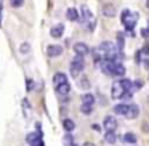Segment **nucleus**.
I'll return each instance as SVG.
<instances>
[{
  "instance_id": "obj_1",
  "label": "nucleus",
  "mask_w": 149,
  "mask_h": 146,
  "mask_svg": "<svg viewBox=\"0 0 149 146\" xmlns=\"http://www.w3.org/2000/svg\"><path fill=\"white\" fill-rule=\"evenodd\" d=\"M138 18H139V15L136 13V11H130V10H123L122 11V24L127 27V31H128L130 34H132V31H133V27L136 26V23H138Z\"/></svg>"
},
{
  "instance_id": "obj_2",
  "label": "nucleus",
  "mask_w": 149,
  "mask_h": 146,
  "mask_svg": "<svg viewBox=\"0 0 149 146\" xmlns=\"http://www.w3.org/2000/svg\"><path fill=\"white\" fill-rule=\"evenodd\" d=\"M84 68H85L84 56L75 55V58L71 61V75H72V77H79V74L84 71Z\"/></svg>"
},
{
  "instance_id": "obj_3",
  "label": "nucleus",
  "mask_w": 149,
  "mask_h": 146,
  "mask_svg": "<svg viewBox=\"0 0 149 146\" xmlns=\"http://www.w3.org/2000/svg\"><path fill=\"white\" fill-rule=\"evenodd\" d=\"M103 127H104V130H106V132H116V130H117V120H116V117L106 116V117H104V120H103Z\"/></svg>"
},
{
  "instance_id": "obj_4",
  "label": "nucleus",
  "mask_w": 149,
  "mask_h": 146,
  "mask_svg": "<svg viewBox=\"0 0 149 146\" xmlns=\"http://www.w3.org/2000/svg\"><path fill=\"white\" fill-rule=\"evenodd\" d=\"M123 93H125V90H123V87H122V84H120V80L114 82V84H112V92H111L112 98L119 100V98H122V96H123Z\"/></svg>"
},
{
  "instance_id": "obj_5",
  "label": "nucleus",
  "mask_w": 149,
  "mask_h": 146,
  "mask_svg": "<svg viewBox=\"0 0 149 146\" xmlns=\"http://www.w3.org/2000/svg\"><path fill=\"white\" fill-rule=\"evenodd\" d=\"M74 52H75V55H79V56H85V55L90 53V48H88L87 43L77 42V43H74Z\"/></svg>"
},
{
  "instance_id": "obj_6",
  "label": "nucleus",
  "mask_w": 149,
  "mask_h": 146,
  "mask_svg": "<svg viewBox=\"0 0 149 146\" xmlns=\"http://www.w3.org/2000/svg\"><path fill=\"white\" fill-rule=\"evenodd\" d=\"M125 74V68H123L122 63H114L112 68H111V74L109 75H116V77H120V75Z\"/></svg>"
},
{
  "instance_id": "obj_7",
  "label": "nucleus",
  "mask_w": 149,
  "mask_h": 146,
  "mask_svg": "<svg viewBox=\"0 0 149 146\" xmlns=\"http://www.w3.org/2000/svg\"><path fill=\"white\" fill-rule=\"evenodd\" d=\"M139 116V106L138 104H128V111H127L125 117L127 119H136Z\"/></svg>"
},
{
  "instance_id": "obj_8",
  "label": "nucleus",
  "mask_w": 149,
  "mask_h": 146,
  "mask_svg": "<svg viewBox=\"0 0 149 146\" xmlns=\"http://www.w3.org/2000/svg\"><path fill=\"white\" fill-rule=\"evenodd\" d=\"M61 53H63L61 45H50L48 48H47V55H48L50 58H56V56H59Z\"/></svg>"
},
{
  "instance_id": "obj_9",
  "label": "nucleus",
  "mask_w": 149,
  "mask_h": 146,
  "mask_svg": "<svg viewBox=\"0 0 149 146\" xmlns=\"http://www.w3.org/2000/svg\"><path fill=\"white\" fill-rule=\"evenodd\" d=\"M116 13H117V10H116L114 5H111V3L103 5V15L106 18H114V16H116Z\"/></svg>"
},
{
  "instance_id": "obj_10",
  "label": "nucleus",
  "mask_w": 149,
  "mask_h": 146,
  "mask_svg": "<svg viewBox=\"0 0 149 146\" xmlns=\"http://www.w3.org/2000/svg\"><path fill=\"white\" fill-rule=\"evenodd\" d=\"M39 140H42V132H31L26 135V141L29 143V145H34V143H37Z\"/></svg>"
},
{
  "instance_id": "obj_11",
  "label": "nucleus",
  "mask_w": 149,
  "mask_h": 146,
  "mask_svg": "<svg viewBox=\"0 0 149 146\" xmlns=\"http://www.w3.org/2000/svg\"><path fill=\"white\" fill-rule=\"evenodd\" d=\"M68 82V75L64 74V72H56L55 75H53V84H55V87H58V85L61 84H66Z\"/></svg>"
},
{
  "instance_id": "obj_12",
  "label": "nucleus",
  "mask_w": 149,
  "mask_h": 146,
  "mask_svg": "<svg viewBox=\"0 0 149 146\" xmlns=\"http://www.w3.org/2000/svg\"><path fill=\"white\" fill-rule=\"evenodd\" d=\"M63 32H64V24H56V26H53L52 31H50L53 39H59V37L63 36Z\"/></svg>"
},
{
  "instance_id": "obj_13",
  "label": "nucleus",
  "mask_w": 149,
  "mask_h": 146,
  "mask_svg": "<svg viewBox=\"0 0 149 146\" xmlns=\"http://www.w3.org/2000/svg\"><path fill=\"white\" fill-rule=\"evenodd\" d=\"M56 88V93L59 95V96H66V95H69V92H71V85H69V82H66V84H61L58 85Z\"/></svg>"
},
{
  "instance_id": "obj_14",
  "label": "nucleus",
  "mask_w": 149,
  "mask_h": 146,
  "mask_svg": "<svg viewBox=\"0 0 149 146\" xmlns=\"http://www.w3.org/2000/svg\"><path fill=\"white\" fill-rule=\"evenodd\" d=\"M127 111H128V104H125V103H119V104L114 106V112H116L117 116H125Z\"/></svg>"
},
{
  "instance_id": "obj_15",
  "label": "nucleus",
  "mask_w": 149,
  "mask_h": 146,
  "mask_svg": "<svg viewBox=\"0 0 149 146\" xmlns=\"http://www.w3.org/2000/svg\"><path fill=\"white\" fill-rule=\"evenodd\" d=\"M80 11H82V18H84V21H93V15H91L90 8H88L87 5H82Z\"/></svg>"
},
{
  "instance_id": "obj_16",
  "label": "nucleus",
  "mask_w": 149,
  "mask_h": 146,
  "mask_svg": "<svg viewBox=\"0 0 149 146\" xmlns=\"http://www.w3.org/2000/svg\"><path fill=\"white\" fill-rule=\"evenodd\" d=\"M63 129H64L68 133H71L72 130L75 129V122L72 119H64V120H63Z\"/></svg>"
},
{
  "instance_id": "obj_17",
  "label": "nucleus",
  "mask_w": 149,
  "mask_h": 146,
  "mask_svg": "<svg viewBox=\"0 0 149 146\" xmlns=\"http://www.w3.org/2000/svg\"><path fill=\"white\" fill-rule=\"evenodd\" d=\"M66 18H68L69 21H77L79 20V11L75 10V8H68V11H66Z\"/></svg>"
},
{
  "instance_id": "obj_18",
  "label": "nucleus",
  "mask_w": 149,
  "mask_h": 146,
  "mask_svg": "<svg viewBox=\"0 0 149 146\" xmlns=\"http://www.w3.org/2000/svg\"><path fill=\"white\" fill-rule=\"evenodd\" d=\"M122 141L130 143V145H135V143H136V135H135V133H132V132L123 133V135H122Z\"/></svg>"
},
{
  "instance_id": "obj_19",
  "label": "nucleus",
  "mask_w": 149,
  "mask_h": 146,
  "mask_svg": "<svg viewBox=\"0 0 149 146\" xmlns=\"http://www.w3.org/2000/svg\"><path fill=\"white\" fill-rule=\"evenodd\" d=\"M93 103H95V96L91 93L82 95V104H91V106H93Z\"/></svg>"
},
{
  "instance_id": "obj_20",
  "label": "nucleus",
  "mask_w": 149,
  "mask_h": 146,
  "mask_svg": "<svg viewBox=\"0 0 149 146\" xmlns=\"http://www.w3.org/2000/svg\"><path fill=\"white\" fill-rule=\"evenodd\" d=\"M125 45V39H123V32H117V48L122 50Z\"/></svg>"
},
{
  "instance_id": "obj_21",
  "label": "nucleus",
  "mask_w": 149,
  "mask_h": 146,
  "mask_svg": "<svg viewBox=\"0 0 149 146\" xmlns=\"http://www.w3.org/2000/svg\"><path fill=\"white\" fill-rule=\"evenodd\" d=\"M104 140H106L107 143H111V145H112V143L117 141V136H116V133H114V132H107L106 135H104Z\"/></svg>"
},
{
  "instance_id": "obj_22",
  "label": "nucleus",
  "mask_w": 149,
  "mask_h": 146,
  "mask_svg": "<svg viewBox=\"0 0 149 146\" xmlns=\"http://www.w3.org/2000/svg\"><path fill=\"white\" fill-rule=\"evenodd\" d=\"M120 84H122V87H123V90L125 92H128V90H132V80H130V79H122V80H120Z\"/></svg>"
},
{
  "instance_id": "obj_23",
  "label": "nucleus",
  "mask_w": 149,
  "mask_h": 146,
  "mask_svg": "<svg viewBox=\"0 0 149 146\" xmlns=\"http://www.w3.org/2000/svg\"><path fill=\"white\" fill-rule=\"evenodd\" d=\"M80 111H82V114H91L93 112V106L91 104H82Z\"/></svg>"
},
{
  "instance_id": "obj_24",
  "label": "nucleus",
  "mask_w": 149,
  "mask_h": 146,
  "mask_svg": "<svg viewBox=\"0 0 149 146\" xmlns=\"http://www.w3.org/2000/svg\"><path fill=\"white\" fill-rule=\"evenodd\" d=\"M79 87L85 88V90H87V88H90V82H88V79L87 77H82L80 80H79Z\"/></svg>"
},
{
  "instance_id": "obj_25",
  "label": "nucleus",
  "mask_w": 149,
  "mask_h": 146,
  "mask_svg": "<svg viewBox=\"0 0 149 146\" xmlns=\"http://www.w3.org/2000/svg\"><path fill=\"white\" fill-rule=\"evenodd\" d=\"M31 50V45L27 42H24V43H21V47H19V52L21 53H27Z\"/></svg>"
},
{
  "instance_id": "obj_26",
  "label": "nucleus",
  "mask_w": 149,
  "mask_h": 146,
  "mask_svg": "<svg viewBox=\"0 0 149 146\" xmlns=\"http://www.w3.org/2000/svg\"><path fill=\"white\" fill-rule=\"evenodd\" d=\"M64 145L66 146H72L74 143H72V136H71V133H68L66 135V138H64Z\"/></svg>"
},
{
  "instance_id": "obj_27",
  "label": "nucleus",
  "mask_w": 149,
  "mask_h": 146,
  "mask_svg": "<svg viewBox=\"0 0 149 146\" xmlns=\"http://www.w3.org/2000/svg\"><path fill=\"white\" fill-rule=\"evenodd\" d=\"M32 88H34V80H32V79H27V80H26V90L31 92Z\"/></svg>"
},
{
  "instance_id": "obj_28",
  "label": "nucleus",
  "mask_w": 149,
  "mask_h": 146,
  "mask_svg": "<svg viewBox=\"0 0 149 146\" xmlns=\"http://www.w3.org/2000/svg\"><path fill=\"white\" fill-rule=\"evenodd\" d=\"M141 87H143V80H136L135 84L132 85V92H133V90H139Z\"/></svg>"
},
{
  "instance_id": "obj_29",
  "label": "nucleus",
  "mask_w": 149,
  "mask_h": 146,
  "mask_svg": "<svg viewBox=\"0 0 149 146\" xmlns=\"http://www.w3.org/2000/svg\"><path fill=\"white\" fill-rule=\"evenodd\" d=\"M10 3H11V7H21V5L24 3V0H10Z\"/></svg>"
},
{
  "instance_id": "obj_30",
  "label": "nucleus",
  "mask_w": 149,
  "mask_h": 146,
  "mask_svg": "<svg viewBox=\"0 0 149 146\" xmlns=\"http://www.w3.org/2000/svg\"><path fill=\"white\" fill-rule=\"evenodd\" d=\"M141 55H143L141 50H139V52H136V55H135V61L136 63H141Z\"/></svg>"
},
{
  "instance_id": "obj_31",
  "label": "nucleus",
  "mask_w": 149,
  "mask_h": 146,
  "mask_svg": "<svg viewBox=\"0 0 149 146\" xmlns=\"http://www.w3.org/2000/svg\"><path fill=\"white\" fill-rule=\"evenodd\" d=\"M23 106H24V109H29L31 108V103L27 100H23Z\"/></svg>"
},
{
  "instance_id": "obj_32",
  "label": "nucleus",
  "mask_w": 149,
  "mask_h": 146,
  "mask_svg": "<svg viewBox=\"0 0 149 146\" xmlns=\"http://www.w3.org/2000/svg\"><path fill=\"white\" fill-rule=\"evenodd\" d=\"M141 53H143V55H149V45H146L144 48L141 50Z\"/></svg>"
},
{
  "instance_id": "obj_33",
  "label": "nucleus",
  "mask_w": 149,
  "mask_h": 146,
  "mask_svg": "<svg viewBox=\"0 0 149 146\" xmlns=\"http://www.w3.org/2000/svg\"><path fill=\"white\" fill-rule=\"evenodd\" d=\"M31 146H45V143H43V140H39L37 143H34V145H31Z\"/></svg>"
},
{
  "instance_id": "obj_34",
  "label": "nucleus",
  "mask_w": 149,
  "mask_h": 146,
  "mask_svg": "<svg viewBox=\"0 0 149 146\" xmlns=\"http://www.w3.org/2000/svg\"><path fill=\"white\" fill-rule=\"evenodd\" d=\"M143 63H144V68H146V69H148V71H149V58H146V59H144V61H143Z\"/></svg>"
},
{
  "instance_id": "obj_35",
  "label": "nucleus",
  "mask_w": 149,
  "mask_h": 146,
  "mask_svg": "<svg viewBox=\"0 0 149 146\" xmlns=\"http://www.w3.org/2000/svg\"><path fill=\"white\" fill-rule=\"evenodd\" d=\"M141 34H143V37H148L149 36V29H143Z\"/></svg>"
},
{
  "instance_id": "obj_36",
  "label": "nucleus",
  "mask_w": 149,
  "mask_h": 146,
  "mask_svg": "<svg viewBox=\"0 0 149 146\" xmlns=\"http://www.w3.org/2000/svg\"><path fill=\"white\" fill-rule=\"evenodd\" d=\"M84 146H95V145H93V143H85Z\"/></svg>"
},
{
  "instance_id": "obj_37",
  "label": "nucleus",
  "mask_w": 149,
  "mask_h": 146,
  "mask_svg": "<svg viewBox=\"0 0 149 146\" xmlns=\"http://www.w3.org/2000/svg\"><path fill=\"white\" fill-rule=\"evenodd\" d=\"M146 7H148V8H149V0H148V2H146Z\"/></svg>"
},
{
  "instance_id": "obj_38",
  "label": "nucleus",
  "mask_w": 149,
  "mask_h": 146,
  "mask_svg": "<svg viewBox=\"0 0 149 146\" xmlns=\"http://www.w3.org/2000/svg\"><path fill=\"white\" fill-rule=\"evenodd\" d=\"M0 15H2V5H0Z\"/></svg>"
},
{
  "instance_id": "obj_39",
  "label": "nucleus",
  "mask_w": 149,
  "mask_h": 146,
  "mask_svg": "<svg viewBox=\"0 0 149 146\" xmlns=\"http://www.w3.org/2000/svg\"><path fill=\"white\" fill-rule=\"evenodd\" d=\"M72 146H77V145H72Z\"/></svg>"
}]
</instances>
